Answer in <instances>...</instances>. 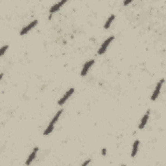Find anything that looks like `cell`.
<instances>
[{
    "instance_id": "7c38bea8",
    "label": "cell",
    "mask_w": 166,
    "mask_h": 166,
    "mask_svg": "<svg viewBox=\"0 0 166 166\" xmlns=\"http://www.w3.org/2000/svg\"><path fill=\"white\" fill-rule=\"evenodd\" d=\"M8 48H9V45H5L3 47H2L1 50H0V55H1V57L5 54V51L7 50Z\"/></svg>"
},
{
    "instance_id": "2e32d148",
    "label": "cell",
    "mask_w": 166,
    "mask_h": 166,
    "mask_svg": "<svg viewBox=\"0 0 166 166\" xmlns=\"http://www.w3.org/2000/svg\"><path fill=\"white\" fill-rule=\"evenodd\" d=\"M2 77H3V73L1 74V77H0V79L1 80V79H2Z\"/></svg>"
},
{
    "instance_id": "52a82bcc",
    "label": "cell",
    "mask_w": 166,
    "mask_h": 166,
    "mask_svg": "<svg viewBox=\"0 0 166 166\" xmlns=\"http://www.w3.org/2000/svg\"><path fill=\"white\" fill-rule=\"evenodd\" d=\"M149 114H150V110H148L145 114H144V116H143V118L142 119V121L139 124V127L138 128L140 129H144V127H145L147 123L149 118Z\"/></svg>"
},
{
    "instance_id": "5bb4252c",
    "label": "cell",
    "mask_w": 166,
    "mask_h": 166,
    "mask_svg": "<svg viewBox=\"0 0 166 166\" xmlns=\"http://www.w3.org/2000/svg\"><path fill=\"white\" fill-rule=\"evenodd\" d=\"M90 161H91V160L90 159H89V160H86V161H85L84 163H83V164H82V166H84V165H87L88 164H89V163L90 162Z\"/></svg>"
},
{
    "instance_id": "4fadbf2b",
    "label": "cell",
    "mask_w": 166,
    "mask_h": 166,
    "mask_svg": "<svg viewBox=\"0 0 166 166\" xmlns=\"http://www.w3.org/2000/svg\"><path fill=\"white\" fill-rule=\"evenodd\" d=\"M101 153L102 155L103 156H105L107 154V149H103L101 151Z\"/></svg>"
},
{
    "instance_id": "5b68a950",
    "label": "cell",
    "mask_w": 166,
    "mask_h": 166,
    "mask_svg": "<svg viewBox=\"0 0 166 166\" xmlns=\"http://www.w3.org/2000/svg\"><path fill=\"white\" fill-rule=\"evenodd\" d=\"M74 91L75 89L73 88H70V90H69L68 92H66V93L64 95V96L61 99H60V100L58 102V104L59 105H62L66 103V101L68 100V99L70 98V96H71V95L74 93Z\"/></svg>"
},
{
    "instance_id": "9a60e30c",
    "label": "cell",
    "mask_w": 166,
    "mask_h": 166,
    "mask_svg": "<svg viewBox=\"0 0 166 166\" xmlns=\"http://www.w3.org/2000/svg\"><path fill=\"white\" fill-rule=\"evenodd\" d=\"M131 2H132L131 0H127V1H124L123 2V5H129V3H131Z\"/></svg>"
},
{
    "instance_id": "6da1fadb",
    "label": "cell",
    "mask_w": 166,
    "mask_h": 166,
    "mask_svg": "<svg viewBox=\"0 0 166 166\" xmlns=\"http://www.w3.org/2000/svg\"><path fill=\"white\" fill-rule=\"evenodd\" d=\"M62 112H63V110L62 109L60 110L59 111L57 112V114L55 115V116H54L53 118V119L51 121V122L49 123V126L47 127L46 129L45 130V131H44V135H45V136L48 135L49 134H50L51 132L53 131V129H54L55 124L57 122L58 120H59V119L60 117V116H61V114H62Z\"/></svg>"
},
{
    "instance_id": "30bf717a",
    "label": "cell",
    "mask_w": 166,
    "mask_h": 166,
    "mask_svg": "<svg viewBox=\"0 0 166 166\" xmlns=\"http://www.w3.org/2000/svg\"><path fill=\"white\" fill-rule=\"evenodd\" d=\"M139 145H140V141L138 140H136L134 142L133 145H132V153H131L132 157H134L136 155V154L138 153V147H139Z\"/></svg>"
},
{
    "instance_id": "277c9868",
    "label": "cell",
    "mask_w": 166,
    "mask_h": 166,
    "mask_svg": "<svg viewBox=\"0 0 166 166\" xmlns=\"http://www.w3.org/2000/svg\"><path fill=\"white\" fill-rule=\"evenodd\" d=\"M37 24H38V21L37 20L33 21L29 24L27 25V26H26V27H24V28L21 30V31L20 33V35H21V36L26 35L27 33L31 31V30L33 28V27H35L36 26H37Z\"/></svg>"
},
{
    "instance_id": "ba28073f",
    "label": "cell",
    "mask_w": 166,
    "mask_h": 166,
    "mask_svg": "<svg viewBox=\"0 0 166 166\" xmlns=\"http://www.w3.org/2000/svg\"><path fill=\"white\" fill-rule=\"evenodd\" d=\"M38 151V147H35L34 149H33V150L31 152V153L30 154V155L29 156L28 158H27V160L26 163V165H29L30 164H31L32 162L33 161V160L35 158L36 156H37V153Z\"/></svg>"
},
{
    "instance_id": "3957f363",
    "label": "cell",
    "mask_w": 166,
    "mask_h": 166,
    "mask_svg": "<svg viewBox=\"0 0 166 166\" xmlns=\"http://www.w3.org/2000/svg\"><path fill=\"white\" fill-rule=\"evenodd\" d=\"M164 79H162L158 82L157 83V85H156V86L155 87V89H154V92L151 95V99L152 101L156 100V99L158 98V95H159L160 90H161V88H162L163 84H164Z\"/></svg>"
},
{
    "instance_id": "8fae6325",
    "label": "cell",
    "mask_w": 166,
    "mask_h": 166,
    "mask_svg": "<svg viewBox=\"0 0 166 166\" xmlns=\"http://www.w3.org/2000/svg\"><path fill=\"white\" fill-rule=\"evenodd\" d=\"M115 18H116V16L114 15H112L109 18H108V20H107L106 23H105L104 26V28L105 29H109V27H110V25H111V24L112 23V21L114 20Z\"/></svg>"
},
{
    "instance_id": "8992f818",
    "label": "cell",
    "mask_w": 166,
    "mask_h": 166,
    "mask_svg": "<svg viewBox=\"0 0 166 166\" xmlns=\"http://www.w3.org/2000/svg\"><path fill=\"white\" fill-rule=\"evenodd\" d=\"M94 62H95V60H90V61H88L84 64V65L83 66V68H82V71L81 72V75L82 77H84V76L86 75L88 70H89V69L90 68L91 66L93 64Z\"/></svg>"
},
{
    "instance_id": "9c48e42d",
    "label": "cell",
    "mask_w": 166,
    "mask_h": 166,
    "mask_svg": "<svg viewBox=\"0 0 166 166\" xmlns=\"http://www.w3.org/2000/svg\"><path fill=\"white\" fill-rule=\"evenodd\" d=\"M66 2H67V1H66V0H64V1H60L58 3L54 5L51 8L50 10H49V12L52 14V13L57 12V11L59 10L60 8H61L63 5L66 3Z\"/></svg>"
},
{
    "instance_id": "7a4b0ae2",
    "label": "cell",
    "mask_w": 166,
    "mask_h": 166,
    "mask_svg": "<svg viewBox=\"0 0 166 166\" xmlns=\"http://www.w3.org/2000/svg\"><path fill=\"white\" fill-rule=\"evenodd\" d=\"M114 37H113V36H111V37H110L109 38H108L106 40L104 41V42L102 44V45L101 46V48H99V49L98 51V53L99 55H103L104 54L105 52H106L107 49L108 48V47L110 44V43L112 42L114 40Z\"/></svg>"
}]
</instances>
